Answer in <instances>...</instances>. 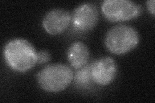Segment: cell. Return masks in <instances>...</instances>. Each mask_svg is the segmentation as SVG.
<instances>
[{"label":"cell","mask_w":155,"mask_h":103,"mask_svg":"<svg viewBox=\"0 0 155 103\" xmlns=\"http://www.w3.org/2000/svg\"><path fill=\"white\" fill-rule=\"evenodd\" d=\"M3 56L8 66L18 72L31 70L38 61V52L35 47L21 38L8 41L4 47Z\"/></svg>","instance_id":"1"},{"label":"cell","mask_w":155,"mask_h":103,"mask_svg":"<svg viewBox=\"0 0 155 103\" xmlns=\"http://www.w3.org/2000/svg\"><path fill=\"white\" fill-rule=\"evenodd\" d=\"M140 41L138 32L127 24H119L111 27L105 36L107 48L116 55H123L137 47Z\"/></svg>","instance_id":"2"},{"label":"cell","mask_w":155,"mask_h":103,"mask_svg":"<svg viewBox=\"0 0 155 103\" xmlns=\"http://www.w3.org/2000/svg\"><path fill=\"white\" fill-rule=\"evenodd\" d=\"M37 82L41 89L48 92H59L70 85L74 79L71 68L64 64L47 65L37 74Z\"/></svg>","instance_id":"3"},{"label":"cell","mask_w":155,"mask_h":103,"mask_svg":"<svg viewBox=\"0 0 155 103\" xmlns=\"http://www.w3.org/2000/svg\"><path fill=\"white\" fill-rule=\"evenodd\" d=\"M101 8L105 17L111 22L128 21L141 12L138 5L129 0H105Z\"/></svg>","instance_id":"4"},{"label":"cell","mask_w":155,"mask_h":103,"mask_svg":"<svg viewBox=\"0 0 155 103\" xmlns=\"http://www.w3.org/2000/svg\"><path fill=\"white\" fill-rule=\"evenodd\" d=\"M72 25L78 31L93 30L98 21V11L95 5L85 3L78 7L72 16Z\"/></svg>","instance_id":"5"},{"label":"cell","mask_w":155,"mask_h":103,"mask_svg":"<svg viewBox=\"0 0 155 103\" xmlns=\"http://www.w3.org/2000/svg\"><path fill=\"white\" fill-rule=\"evenodd\" d=\"M117 70V65L114 59L101 57L91 64L92 79L98 85H108L115 79Z\"/></svg>","instance_id":"6"},{"label":"cell","mask_w":155,"mask_h":103,"mask_svg":"<svg viewBox=\"0 0 155 103\" xmlns=\"http://www.w3.org/2000/svg\"><path fill=\"white\" fill-rule=\"evenodd\" d=\"M72 21L71 14L65 9L55 8L48 12L43 19L42 25L51 35H58L69 27Z\"/></svg>","instance_id":"7"},{"label":"cell","mask_w":155,"mask_h":103,"mask_svg":"<svg viewBox=\"0 0 155 103\" xmlns=\"http://www.w3.org/2000/svg\"><path fill=\"white\" fill-rule=\"evenodd\" d=\"M90 56L89 49L85 43L77 41L72 43L67 52V58L72 67L76 69L87 65Z\"/></svg>","instance_id":"8"},{"label":"cell","mask_w":155,"mask_h":103,"mask_svg":"<svg viewBox=\"0 0 155 103\" xmlns=\"http://www.w3.org/2000/svg\"><path fill=\"white\" fill-rule=\"evenodd\" d=\"M91 65H86L80 68L74 76V81L76 84L80 86H85L88 85L92 79L91 76Z\"/></svg>","instance_id":"9"},{"label":"cell","mask_w":155,"mask_h":103,"mask_svg":"<svg viewBox=\"0 0 155 103\" xmlns=\"http://www.w3.org/2000/svg\"><path fill=\"white\" fill-rule=\"evenodd\" d=\"M51 60V55L47 51L42 50L38 52V61L37 63L44 64L49 61Z\"/></svg>","instance_id":"10"},{"label":"cell","mask_w":155,"mask_h":103,"mask_svg":"<svg viewBox=\"0 0 155 103\" xmlns=\"http://www.w3.org/2000/svg\"><path fill=\"white\" fill-rule=\"evenodd\" d=\"M154 0H149L147 2V7L148 11L150 12L153 16H154L155 14V10H154Z\"/></svg>","instance_id":"11"}]
</instances>
